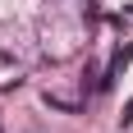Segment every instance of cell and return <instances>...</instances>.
Wrapping results in <instances>:
<instances>
[{
  "instance_id": "cell-1",
  "label": "cell",
  "mask_w": 133,
  "mask_h": 133,
  "mask_svg": "<svg viewBox=\"0 0 133 133\" xmlns=\"http://www.w3.org/2000/svg\"><path fill=\"white\" fill-rule=\"evenodd\" d=\"M124 124H133V101H129V106H124Z\"/></svg>"
}]
</instances>
